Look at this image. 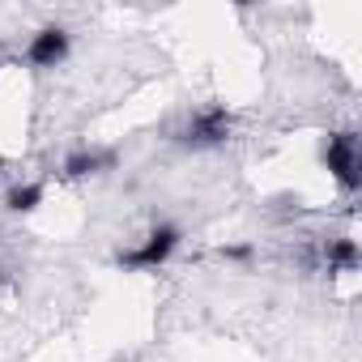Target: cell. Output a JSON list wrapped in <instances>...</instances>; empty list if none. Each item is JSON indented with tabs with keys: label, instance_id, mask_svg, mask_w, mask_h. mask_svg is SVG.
Segmentation results:
<instances>
[{
	"label": "cell",
	"instance_id": "5b68a950",
	"mask_svg": "<svg viewBox=\"0 0 362 362\" xmlns=\"http://www.w3.org/2000/svg\"><path fill=\"white\" fill-rule=\"evenodd\" d=\"M115 162H119L115 149H73V153L64 158L60 175H64V179H90V175H107V170H115Z\"/></svg>",
	"mask_w": 362,
	"mask_h": 362
},
{
	"label": "cell",
	"instance_id": "ba28073f",
	"mask_svg": "<svg viewBox=\"0 0 362 362\" xmlns=\"http://www.w3.org/2000/svg\"><path fill=\"white\" fill-rule=\"evenodd\" d=\"M252 256H256L252 243H230V247H222V260H252Z\"/></svg>",
	"mask_w": 362,
	"mask_h": 362
},
{
	"label": "cell",
	"instance_id": "3957f363",
	"mask_svg": "<svg viewBox=\"0 0 362 362\" xmlns=\"http://www.w3.org/2000/svg\"><path fill=\"white\" fill-rule=\"evenodd\" d=\"M230 132H235V115L222 103H209V107L188 115V124L175 132V141L188 145V149H218L230 141Z\"/></svg>",
	"mask_w": 362,
	"mask_h": 362
},
{
	"label": "cell",
	"instance_id": "6da1fadb",
	"mask_svg": "<svg viewBox=\"0 0 362 362\" xmlns=\"http://www.w3.org/2000/svg\"><path fill=\"white\" fill-rule=\"evenodd\" d=\"M320 162L328 166V175L337 179V188L345 197H354L362 188V153H358V132H328L320 141Z\"/></svg>",
	"mask_w": 362,
	"mask_h": 362
},
{
	"label": "cell",
	"instance_id": "8992f818",
	"mask_svg": "<svg viewBox=\"0 0 362 362\" xmlns=\"http://www.w3.org/2000/svg\"><path fill=\"white\" fill-rule=\"evenodd\" d=\"M358 264H362V252H358L354 239H328V247H324V269L328 273H358Z\"/></svg>",
	"mask_w": 362,
	"mask_h": 362
},
{
	"label": "cell",
	"instance_id": "277c9868",
	"mask_svg": "<svg viewBox=\"0 0 362 362\" xmlns=\"http://www.w3.org/2000/svg\"><path fill=\"white\" fill-rule=\"evenodd\" d=\"M73 56V35L64 26H39L26 43V64L30 69H60L64 60Z\"/></svg>",
	"mask_w": 362,
	"mask_h": 362
},
{
	"label": "cell",
	"instance_id": "52a82bcc",
	"mask_svg": "<svg viewBox=\"0 0 362 362\" xmlns=\"http://www.w3.org/2000/svg\"><path fill=\"white\" fill-rule=\"evenodd\" d=\"M43 197H47V188L35 184V179H26V184H13V188L5 192V209H9V214H35V209L43 205Z\"/></svg>",
	"mask_w": 362,
	"mask_h": 362
},
{
	"label": "cell",
	"instance_id": "7a4b0ae2",
	"mask_svg": "<svg viewBox=\"0 0 362 362\" xmlns=\"http://www.w3.org/2000/svg\"><path fill=\"white\" fill-rule=\"evenodd\" d=\"M179 243H184V230H179L175 222H153L149 235H145L136 247L119 252V264H124L128 273H153V269H162V264L179 252Z\"/></svg>",
	"mask_w": 362,
	"mask_h": 362
}]
</instances>
